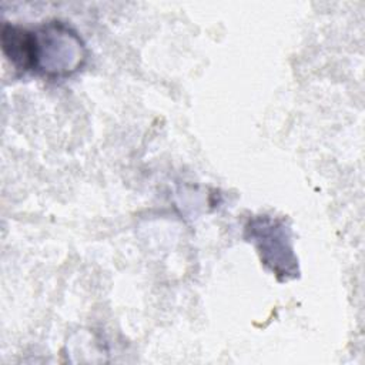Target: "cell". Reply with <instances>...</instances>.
<instances>
[{"mask_svg":"<svg viewBox=\"0 0 365 365\" xmlns=\"http://www.w3.org/2000/svg\"><path fill=\"white\" fill-rule=\"evenodd\" d=\"M36 36V70L47 77H63L77 71L86 58L81 38L60 21L41 26Z\"/></svg>","mask_w":365,"mask_h":365,"instance_id":"cell-1","label":"cell"},{"mask_svg":"<svg viewBox=\"0 0 365 365\" xmlns=\"http://www.w3.org/2000/svg\"><path fill=\"white\" fill-rule=\"evenodd\" d=\"M247 232H250V238L257 247L261 261L277 277H282L285 281L297 277V258L291 247L289 232L282 221L269 217L254 218L247 225Z\"/></svg>","mask_w":365,"mask_h":365,"instance_id":"cell-2","label":"cell"},{"mask_svg":"<svg viewBox=\"0 0 365 365\" xmlns=\"http://www.w3.org/2000/svg\"><path fill=\"white\" fill-rule=\"evenodd\" d=\"M1 47L11 64L21 71L36 70V36L27 29L4 24L1 30Z\"/></svg>","mask_w":365,"mask_h":365,"instance_id":"cell-3","label":"cell"}]
</instances>
